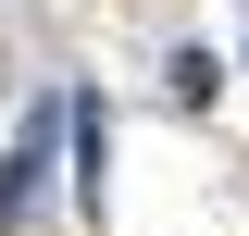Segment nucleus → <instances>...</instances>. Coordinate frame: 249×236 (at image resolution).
I'll use <instances>...</instances> for the list:
<instances>
[{
	"mask_svg": "<svg viewBox=\"0 0 249 236\" xmlns=\"http://www.w3.org/2000/svg\"><path fill=\"white\" fill-rule=\"evenodd\" d=\"M62 137H75V112H25V137H13V162H0V224H25V211H37V174H50Z\"/></svg>",
	"mask_w": 249,
	"mask_h": 236,
	"instance_id": "obj_1",
	"label": "nucleus"
},
{
	"mask_svg": "<svg viewBox=\"0 0 249 236\" xmlns=\"http://www.w3.org/2000/svg\"><path fill=\"white\" fill-rule=\"evenodd\" d=\"M62 112H75V199L100 211V149H112V112H100V100H62Z\"/></svg>",
	"mask_w": 249,
	"mask_h": 236,
	"instance_id": "obj_2",
	"label": "nucleus"
}]
</instances>
